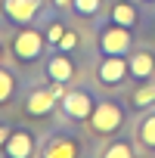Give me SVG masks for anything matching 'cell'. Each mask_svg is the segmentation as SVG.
<instances>
[{
	"instance_id": "6da1fadb",
	"label": "cell",
	"mask_w": 155,
	"mask_h": 158,
	"mask_svg": "<svg viewBox=\"0 0 155 158\" xmlns=\"http://www.w3.org/2000/svg\"><path fill=\"white\" fill-rule=\"evenodd\" d=\"M93 130L96 133H112L118 124H121V109L118 106H112V102H106V106H99L96 112H93Z\"/></svg>"
},
{
	"instance_id": "7a4b0ae2",
	"label": "cell",
	"mask_w": 155,
	"mask_h": 158,
	"mask_svg": "<svg viewBox=\"0 0 155 158\" xmlns=\"http://www.w3.org/2000/svg\"><path fill=\"white\" fill-rule=\"evenodd\" d=\"M127 44H130L127 28H112V31H106V37H103V50L112 53V56H121V53L127 50Z\"/></svg>"
},
{
	"instance_id": "3957f363",
	"label": "cell",
	"mask_w": 155,
	"mask_h": 158,
	"mask_svg": "<svg viewBox=\"0 0 155 158\" xmlns=\"http://www.w3.org/2000/svg\"><path fill=\"white\" fill-rule=\"evenodd\" d=\"M37 50H40V37H37L34 31H25L22 37H16V53H19L22 59L37 56Z\"/></svg>"
},
{
	"instance_id": "277c9868",
	"label": "cell",
	"mask_w": 155,
	"mask_h": 158,
	"mask_svg": "<svg viewBox=\"0 0 155 158\" xmlns=\"http://www.w3.org/2000/svg\"><path fill=\"white\" fill-rule=\"evenodd\" d=\"M6 10H10L13 19L28 22V19L34 16V10H37V0H6Z\"/></svg>"
},
{
	"instance_id": "5b68a950",
	"label": "cell",
	"mask_w": 155,
	"mask_h": 158,
	"mask_svg": "<svg viewBox=\"0 0 155 158\" xmlns=\"http://www.w3.org/2000/svg\"><path fill=\"white\" fill-rule=\"evenodd\" d=\"M65 112H68L71 118H87L90 99H87L84 93H68V96H65Z\"/></svg>"
},
{
	"instance_id": "8992f818",
	"label": "cell",
	"mask_w": 155,
	"mask_h": 158,
	"mask_svg": "<svg viewBox=\"0 0 155 158\" xmlns=\"http://www.w3.org/2000/svg\"><path fill=\"white\" fill-rule=\"evenodd\" d=\"M124 71H127V68H124L121 59H109V62L99 68V77H103L106 84H115V81H121V77H124Z\"/></svg>"
},
{
	"instance_id": "52a82bcc",
	"label": "cell",
	"mask_w": 155,
	"mask_h": 158,
	"mask_svg": "<svg viewBox=\"0 0 155 158\" xmlns=\"http://www.w3.org/2000/svg\"><path fill=\"white\" fill-rule=\"evenodd\" d=\"M31 152V136L28 133H13V139H10V155L13 158H25Z\"/></svg>"
},
{
	"instance_id": "ba28073f",
	"label": "cell",
	"mask_w": 155,
	"mask_h": 158,
	"mask_svg": "<svg viewBox=\"0 0 155 158\" xmlns=\"http://www.w3.org/2000/svg\"><path fill=\"white\" fill-rule=\"evenodd\" d=\"M50 106H53V93L40 90V93H34V96H31V102H28V112H34V115H44V112H50Z\"/></svg>"
},
{
	"instance_id": "9c48e42d",
	"label": "cell",
	"mask_w": 155,
	"mask_h": 158,
	"mask_svg": "<svg viewBox=\"0 0 155 158\" xmlns=\"http://www.w3.org/2000/svg\"><path fill=\"white\" fill-rule=\"evenodd\" d=\"M50 74H53L56 84L68 81V77H71V62H68V59H53V62H50Z\"/></svg>"
},
{
	"instance_id": "30bf717a",
	"label": "cell",
	"mask_w": 155,
	"mask_h": 158,
	"mask_svg": "<svg viewBox=\"0 0 155 158\" xmlns=\"http://www.w3.org/2000/svg\"><path fill=\"white\" fill-rule=\"evenodd\" d=\"M149 71H152V56H149V53L133 56V74H136V77H146Z\"/></svg>"
},
{
	"instance_id": "8fae6325",
	"label": "cell",
	"mask_w": 155,
	"mask_h": 158,
	"mask_svg": "<svg viewBox=\"0 0 155 158\" xmlns=\"http://www.w3.org/2000/svg\"><path fill=\"white\" fill-rule=\"evenodd\" d=\"M59 155L71 158L74 155V146L71 143H53V146H47V158H59Z\"/></svg>"
},
{
	"instance_id": "7c38bea8",
	"label": "cell",
	"mask_w": 155,
	"mask_h": 158,
	"mask_svg": "<svg viewBox=\"0 0 155 158\" xmlns=\"http://www.w3.org/2000/svg\"><path fill=\"white\" fill-rule=\"evenodd\" d=\"M115 22H118V25H130V22H133V10H130L127 3H118V6H115Z\"/></svg>"
},
{
	"instance_id": "4fadbf2b",
	"label": "cell",
	"mask_w": 155,
	"mask_h": 158,
	"mask_svg": "<svg viewBox=\"0 0 155 158\" xmlns=\"http://www.w3.org/2000/svg\"><path fill=\"white\" fill-rule=\"evenodd\" d=\"M136 106H146V102H152L155 99V87H143V90H136Z\"/></svg>"
},
{
	"instance_id": "5bb4252c",
	"label": "cell",
	"mask_w": 155,
	"mask_h": 158,
	"mask_svg": "<svg viewBox=\"0 0 155 158\" xmlns=\"http://www.w3.org/2000/svg\"><path fill=\"white\" fill-rule=\"evenodd\" d=\"M143 143L155 146V118H149V121L143 124Z\"/></svg>"
},
{
	"instance_id": "9a60e30c",
	"label": "cell",
	"mask_w": 155,
	"mask_h": 158,
	"mask_svg": "<svg viewBox=\"0 0 155 158\" xmlns=\"http://www.w3.org/2000/svg\"><path fill=\"white\" fill-rule=\"evenodd\" d=\"M10 93H13V81H10V74H3V71H0V102H3Z\"/></svg>"
},
{
	"instance_id": "2e32d148",
	"label": "cell",
	"mask_w": 155,
	"mask_h": 158,
	"mask_svg": "<svg viewBox=\"0 0 155 158\" xmlns=\"http://www.w3.org/2000/svg\"><path fill=\"white\" fill-rule=\"evenodd\" d=\"M74 6L81 10V13H93V10L99 6V0H74Z\"/></svg>"
},
{
	"instance_id": "e0dca14e",
	"label": "cell",
	"mask_w": 155,
	"mask_h": 158,
	"mask_svg": "<svg viewBox=\"0 0 155 158\" xmlns=\"http://www.w3.org/2000/svg\"><path fill=\"white\" fill-rule=\"evenodd\" d=\"M106 155H109V158H127V155H130V149H127V146H112Z\"/></svg>"
},
{
	"instance_id": "ac0fdd59",
	"label": "cell",
	"mask_w": 155,
	"mask_h": 158,
	"mask_svg": "<svg viewBox=\"0 0 155 158\" xmlns=\"http://www.w3.org/2000/svg\"><path fill=\"white\" fill-rule=\"evenodd\" d=\"M62 34H65V31H62V25H53V28H50V40H53V44H59V40H62Z\"/></svg>"
},
{
	"instance_id": "d6986e66",
	"label": "cell",
	"mask_w": 155,
	"mask_h": 158,
	"mask_svg": "<svg viewBox=\"0 0 155 158\" xmlns=\"http://www.w3.org/2000/svg\"><path fill=\"white\" fill-rule=\"evenodd\" d=\"M74 44H78V37H74V34H62V40H59V47H62V50H68V47H74Z\"/></svg>"
},
{
	"instance_id": "ffe728a7",
	"label": "cell",
	"mask_w": 155,
	"mask_h": 158,
	"mask_svg": "<svg viewBox=\"0 0 155 158\" xmlns=\"http://www.w3.org/2000/svg\"><path fill=\"white\" fill-rule=\"evenodd\" d=\"M6 139V127H0V143H3Z\"/></svg>"
},
{
	"instance_id": "44dd1931",
	"label": "cell",
	"mask_w": 155,
	"mask_h": 158,
	"mask_svg": "<svg viewBox=\"0 0 155 158\" xmlns=\"http://www.w3.org/2000/svg\"><path fill=\"white\" fill-rule=\"evenodd\" d=\"M56 3H59V6H65V3H68V0H56Z\"/></svg>"
}]
</instances>
